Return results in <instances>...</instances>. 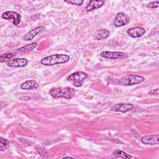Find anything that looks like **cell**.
<instances>
[{"label":"cell","mask_w":159,"mask_h":159,"mask_svg":"<svg viewBox=\"0 0 159 159\" xmlns=\"http://www.w3.org/2000/svg\"><path fill=\"white\" fill-rule=\"evenodd\" d=\"M69 60L70 57L66 54H55L42 58L40 60V63L45 66H52L57 64L66 63Z\"/></svg>","instance_id":"6da1fadb"},{"label":"cell","mask_w":159,"mask_h":159,"mask_svg":"<svg viewBox=\"0 0 159 159\" xmlns=\"http://www.w3.org/2000/svg\"><path fill=\"white\" fill-rule=\"evenodd\" d=\"M75 92V89L71 87H54L50 90V94L53 98H64L68 99L73 97Z\"/></svg>","instance_id":"7a4b0ae2"},{"label":"cell","mask_w":159,"mask_h":159,"mask_svg":"<svg viewBox=\"0 0 159 159\" xmlns=\"http://www.w3.org/2000/svg\"><path fill=\"white\" fill-rule=\"evenodd\" d=\"M88 78V75L83 71H77L73 73L67 77V80L74 86L80 87L83 85L85 79Z\"/></svg>","instance_id":"3957f363"},{"label":"cell","mask_w":159,"mask_h":159,"mask_svg":"<svg viewBox=\"0 0 159 159\" xmlns=\"http://www.w3.org/2000/svg\"><path fill=\"white\" fill-rule=\"evenodd\" d=\"M145 81V78L140 75H129L122 77L119 80V83L124 86H132L140 84Z\"/></svg>","instance_id":"277c9868"},{"label":"cell","mask_w":159,"mask_h":159,"mask_svg":"<svg viewBox=\"0 0 159 159\" xmlns=\"http://www.w3.org/2000/svg\"><path fill=\"white\" fill-rule=\"evenodd\" d=\"M101 57L109 59H124L127 57V53L122 52L103 51L100 53Z\"/></svg>","instance_id":"5b68a950"},{"label":"cell","mask_w":159,"mask_h":159,"mask_svg":"<svg viewBox=\"0 0 159 159\" xmlns=\"http://www.w3.org/2000/svg\"><path fill=\"white\" fill-rule=\"evenodd\" d=\"M130 22V17L128 15L123 13L119 12L118 13L114 21V25L116 27H122L127 25Z\"/></svg>","instance_id":"8992f818"},{"label":"cell","mask_w":159,"mask_h":159,"mask_svg":"<svg viewBox=\"0 0 159 159\" xmlns=\"http://www.w3.org/2000/svg\"><path fill=\"white\" fill-rule=\"evenodd\" d=\"M2 18L6 20L12 19L13 24L16 25H18L21 19V16L17 12L15 11H6L2 14Z\"/></svg>","instance_id":"52a82bcc"},{"label":"cell","mask_w":159,"mask_h":159,"mask_svg":"<svg viewBox=\"0 0 159 159\" xmlns=\"http://www.w3.org/2000/svg\"><path fill=\"white\" fill-rule=\"evenodd\" d=\"M134 107V105L129 103H118L115 104L111 109L112 111L120 112L122 113L127 112Z\"/></svg>","instance_id":"ba28073f"},{"label":"cell","mask_w":159,"mask_h":159,"mask_svg":"<svg viewBox=\"0 0 159 159\" xmlns=\"http://www.w3.org/2000/svg\"><path fill=\"white\" fill-rule=\"evenodd\" d=\"M159 135L158 134L147 135L143 136L140 140L142 143L145 145H158V144Z\"/></svg>","instance_id":"9c48e42d"},{"label":"cell","mask_w":159,"mask_h":159,"mask_svg":"<svg viewBox=\"0 0 159 159\" xmlns=\"http://www.w3.org/2000/svg\"><path fill=\"white\" fill-rule=\"evenodd\" d=\"M27 60L23 58H16L11 59L6 62L7 66L11 67H24L27 65Z\"/></svg>","instance_id":"30bf717a"},{"label":"cell","mask_w":159,"mask_h":159,"mask_svg":"<svg viewBox=\"0 0 159 159\" xmlns=\"http://www.w3.org/2000/svg\"><path fill=\"white\" fill-rule=\"evenodd\" d=\"M45 29V27L43 25H40V26H38L33 29H32L31 30H30L29 32H28L23 37L24 40L25 41H29L31 40L32 39H33L38 34L42 32L43 30Z\"/></svg>","instance_id":"8fae6325"},{"label":"cell","mask_w":159,"mask_h":159,"mask_svg":"<svg viewBox=\"0 0 159 159\" xmlns=\"http://www.w3.org/2000/svg\"><path fill=\"white\" fill-rule=\"evenodd\" d=\"M127 32L131 37L138 38L144 35V34L145 33V30L142 27H136L129 29V30H127Z\"/></svg>","instance_id":"7c38bea8"},{"label":"cell","mask_w":159,"mask_h":159,"mask_svg":"<svg viewBox=\"0 0 159 159\" xmlns=\"http://www.w3.org/2000/svg\"><path fill=\"white\" fill-rule=\"evenodd\" d=\"M104 4V1H101V0H94V1H89V4L87 5L86 7V11L89 12L91 11H93L94 9H99Z\"/></svg>","instance_id":"4fadbf2b"},{"label":"cell","mask_w":159,"mask_h":159,"mask_svg":"<svg viewBox=\"0 0 159 159\" xmlns=\"http://www.w3.org/2000/svg\"><path fill=\"white\" fill-rule=\"evenodd\" d=\"M39 86L38 83L34 80H30L26 81L20 84V88L22 89L30 90L33 89H36Z\"/></svg>","instance_id":"5bb4252c"},{"label":"cell","mask_w":159,"mask_h":159,"mask_svg":"<svg viewBox=\"0 0 159 159\" xmlns=\"http://www.w3.org/2000/svg\"><path fill=\"white\" fill-rule=\"evenodd\" d=\"M110 35V32L106 29H99L98 30L95 34L94 39L98 40H101L107 39Z\"/></svg>","instance_id":"9a60e30c"},{"label":"cell","mask_w":159,"mask_h":159,"mask_svg":"<svg viewBox=\"0 0 159 159\" xmlns=\"http://www.w3.org/2000/svg\"><path fill=\"white\" fill-rule=\"evenodd\" d=\"M37 46V43H31L30 44H27L26 45H24L20 48L17 49V51L20 53H27L32 50H33Z\"/></svg>","instance_id":"2e32d148"},{"label":"cell","mask_w":159,"mask_h":159,"mask_svg":"<svg viewBox=\"0 0 159 159\" xmlns=\"http://www.w3.org/2000/svg\"><path fill=\"white\" fill-rule=\"evenodd\" d=\"M112 155L114 157H115L116 158H132V156H131L129 154H127V153H125L119 149L116 150L112 153Z\"/></svg>","instance_id":"e0dca14e"},{"label":"cell","mask_w":159,"mask_h":159,"mask_svg":"<svg viewBox=\"0 0 159 159\" xmlns=\"http://www.w3.org/2000/svg\"><path fill=\"white\" fill-rule=\"evenodd\" d=\"M14 56V55L12 53H4L2 54L1 55V63H4V62H7L9 60H11L12 58V57Z\"/></svg>","instance_id":"ac0fdd59"},{"label":"cell","mask_w":159,"mask_h":159,"mask_svg":"<svg viewBox=\"0 0 159 159\" xmlns=\"http://www.w3.org/2000/svg\"><path fill=\"white\" fill-rule=\"evenodd\" d=\"M9 142L8 140L1 137V151H4L9 148Z\"/></svg>","instance_id":"d6986e66"},{"label":"cell","mask_w":159,"mask_h":159,"mask_svg":"<svg viewBox=\"0 0 159 159\" xmlns=\"http://www.w3.org/2000/svg\"><path fill=\"white\" fill-rule=\"evenodd\" d=\"M64 2H67L68 4H71L73 5H77V6H81L83 4V1L82 0H71V1H66L65 0Z\"/></svg>","instance_id":"ffe728a7"},{"label":"cell","mask_w":159,"mask_h":159,"mask_svg":"<svg viewBox=\"0 0 159 159\" xmlns=\"http://www.w3.org/2000/svg\"><path fill=\"white\" fill-rule=\"evenodd\" d=\"M37 151L38 152V153L42 157H44L45 155H47V152L46 150V149L44 147H37Z\"/></svg>","instance_id":"44dd1931"},{"label":"cell","mask_w":159,"mask_h":159,"mask_svg":"<svg viewBox=\"0 0 159 159\" xmlns=\"http://www.w3.org/2000/svg\"><path fill=\"white\" fill-rule=\"evenodd\" d=\"M148 7L150 8H157L159 6V1H156L153 2H151L147 6Z\"/></svg>","instance_id":"7402d4cb"},{"label":"cell","mask_w":159,"mask_h":159,"mask_svg":"<svg viewBox=\"0 0 159 159\" xmlns=\"http://www.w3.org/2000/svg\"><path fill=\"white\" fill-rule=\"evenodd\" d=\"M148 94H152V95H156V96H158V89L157 88V89H152L149 93Z\"/></svg>","instance_id":"603a6c76"},{"label":"cell","mask_w":159,"mask_h":159,"mask_svg":"<svg viewBox=\"0 0 159 159\" xmlns=\"http://www.w3.org/2000/svg\"><path fill=\"white\" fill-rule=\"evenodd\" d=\"M63 158H73V157H63Z\"/></svg>","instance_id":"cb8c5ba5"}]
</instances>
